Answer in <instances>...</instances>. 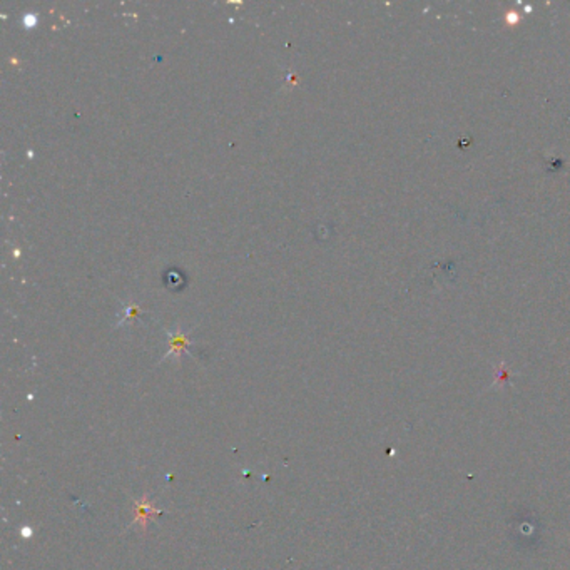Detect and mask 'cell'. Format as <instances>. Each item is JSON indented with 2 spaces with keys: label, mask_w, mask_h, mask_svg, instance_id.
Masks as SVG:
<instances>
[{
  "label": "cell",
  "mask_w": 570,
  "mask_h": 570,
  "mask_svg": "<svg viewBox=\"0 0 570 570\" xmlns=\"http://www.w3.org/2000/svg\"><path fill=\"white\" fill-rule=\"evenodd\" d=\"M132 514H134V517H132L131 527H134V525H137V527L141 528L142 532H146L149 522H152V520H154L156 517H159V515L163 514V512L158 510V509H154V507L151 505L149 498H147V495H144L142 498H139V500H134Z\"/></svg>",
  "instance_id": "obj_1"
},
{
  "label": "cell",
  "mask_w": 570,
  "mask_h": 570,
  "mask_svg": "<svg viewBox=\"0 0 570 570\" xmlns=\"http://www.w3.org/2000/svg\"><path fill=\"white\" fill-rule=\"evenodd\" d=\"M505 20L509 22L510 25L519 24V22H520V13H519L517 11H510V12H507V13H505Z\"/></svg>",
  "instance_id": "obj_2"
}]
</instances>
